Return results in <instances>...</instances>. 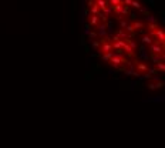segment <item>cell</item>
Returning a JSON list of instances; mask_svg holds the SVG:
<instances>
[{
    "instance_id": "obj_1",
    "label": "cell",
    "mask_w": 165,
    "mask_h": 148,
    "mask_svg": "<svg viewBox=\"0 0 165 148\" xmlns=\"http://www.w3.org/2000/svg\"><path fill=\"white\" fill-rule=\"evenodd\" d=\"M149 51L155 56H164V46L157 44V43H152L151 46H149Z\"/></svg>"
},
{
    "instance_id": "obj_2",
    "label": "cell",
    "mask_w": 165,
    "mask_h": 148,
    "mask_svg": "<svg viewBox=\"0 0 165 148\" xmlns=\"http://www.w3.org/2000/svg\"><path fill=\"white\" fill-rule=\"evenodd\" d=\"M152 36H155L157 37V41L155 43L157 44H161V46H164V41H165V34H164V30L162 29H158V30H155L154 33H152Z\"/></svg>"
},
{
    "instance_id": "obj_3",
    "label": "cell",
    "mask_w": 165,
    "mask_h": 148,
    "mask_svg": "<svg viewBox=\"0 0 165 148\" xmlns=\"http://www.w3.org/2000/svg\"><path fill=\"white\" fill-rule=\"evenodd\" d=\"M98 51L101 54H104V53H110V51H114L112 50V44L111 43H104V44H100V49Z\"/></svg>"
},
{
    "instance_id": "obj_4",
    "label": "cell",
    "mask_w": 165,
    "mask_h": 148,
    "mask_svg": "<svg viewBox=\"0 0 165 148\" xmlns=\"http://www.w3.org/2000/svg\"><path fill=\"white\" fill-rule=\"evenodd\" d=\"M135 68H137V73L138 71H141V73H147V71H148L147 64L142 63V61H137V63H135Z\"/></svg>"
},
{
    "instance_id": "obj_5",
    "label": "cell",
    "mask_w": 165,
    "mask_h": 148,
    "mask_svg": "<svg viewBox=\"0 0 165 148\" xmlns=\"http://www.w3.org/2000/svg\"><path fill=\"white\" fill-rule=\"evenodd\" d=\"M95 6H97L101 11H104L105 9L110 6V3H108V0H98V2H95Z\"/></svg>"
},
{
    "instance_id": "obj_6",
    "label": "cell",
    "mask_w": 165,
    "mask_h": 148,
    "mask_svg": "<svg viewBox=\"0 0 165 148\" xmlns=\"http://www.w3.org/2000/svg\"><path fill=\"white\" fill-rule=\"evenodd\" d=\"M121 50H122V51H124V53H125L127 56H130V57H132V56H134V50H132L131 47H130V46H128V44L125 43V41L122 43Z\"/></svg>"
},
{
    "instance_id": "obj_7",
    "label": "cell",
    "mask_w": 165,
    "mask_h": 148,
    "mask_svg": "<svg viewBox=\"0 0 165 148\" xmlns=\"http://www.w3.org/2000/svg\"><path fill=\"white\" fill-rule=\"evenodd\" d=\"M88 22H90V24H91V26L97 27V26H98V23H100V19H98V16L90 14V19H88Z\"/></svg>"
},
{
    "instance_id": "obj_8",
    "label": "cell",
    "mask_w": 165,
    "mask_h": 148,
    "mask_svg": "<svg viewBox=\"0 0 165 148\" xmlns=\"http://www.w3.org/2000/svg\"><path fill=\"white\" fill-rule=\"evenodd\" d=\"M132 29L135 30V32H138V30H142V29H145V24H144L142 22H134L131 24Z\"/></svg>"
},
{
    "instance_id": "obj_9",
    "label": "cell",
    "mask_w": 165,
    "mask_h": 148,
    "mask_svg": "<svg viewBox=\"0 0 165 148\" xmlns=\"http://www.w3.org/2000/svg\"><path fill=\"white\" fill-rule=\"evenodd\" d=\"M97 34H98L100 37H105V34H107V26H105V24L98 26V32H97Z\"/></svg>"
},
{
    "instance_id": "obj_10",
    "label": "cell",
    "mask_w": 165,
    "mask_h": 148,
    "mask_svg": "<svg viewBox=\"0 0 165 148\" xmlns=\"http://www.w3.org/2000/svg\"><path fill=\"white\" fill-rule=\"evenodd\" d=\"M147 29H148L151 33H154L155 30H158V29H160V26H158V23H148Z\"/></svg>"
},
{
    "instance_id": "obj_11",
    "label": "cell",
    "mask_w": 165,
    "mask_h": 148,
    "mask_svg": "<svg viewBox=\"0 0 165 148\" xmlns=\"http://www.w3.org/2000/svg\"><path fill=\"white\" fill-rule=\"evenodd\" d=\"M141 41H142L144 44H148V46H151V44H152V36H144V37L141 38Z\"/></svg>"
},
{
    "instance_id": "obj_12",
    "label": "cell",
    "mask_w": 165,
    "mask_h": 148,
    "mask_svg": "<svg viewBox=\"0 0 165 148\" xmlns=\"http://www.w3.org/2000/svg\"><path fill=\"white\" fill-rule=\"evenodd\" d=\"M103 56V60L105 61H110V59L114 56V51H110V53H104V54H101Z\"/></svg>"
},
{
    "instance_id": "obj_13",
    "label": "cell",
    "mask_w": 165,
    "mask_h": 148,
    "mask_svg": "<svg viewBox=\"0 0 165 148\" xmlns=\"http://www.w3.org/2000/svg\"><path fill=\"white\" fill-rule=\"evenodd\" d=\"M131 6L134 7V9H141V3H140V2H137V0H132Z\"/></svg>"
},
{
    "instance_id": "obj_14",
    "label": "cell",
    "mask_w": 165,
    "mask_h": 148,
    "mask_svg": "<svg viewBox=\"0 0 165 148\" xmlns=\"http://www.w3.org/2000/svg\"><path fill=\"white\" fill-rule=\"evenodd\" d=\"M120 26H121V30H124V29L128 26V23H127L125 20H122V19H121V20H120Z\"/></svg>"
},
{
    "instance_id": "obj_15",
    "label": "cell",
    "mask_w": 165,
    "mask_h": 148,
    "mask_svg": "<svg viewBox=\"0 0 165 148\" xmlns=\"http://www.w3.org/2000/svg\"><path fill=\"white\" fill-rule=\"evenodd\" d=\"M157 67L160 68L161 71H164V68H165V67H164V64H162V61H160V63H157Z\"/></svg>"
},
{
    "instance_id": "obj_16",
    "label": "cell",
    "mask_w": 165,
    "mask_h": 148,
    "mask_svg": "<svg viewBox=\"0 0 165 148\" xmlns=\"http://www.w3.org/2000/svg\"><path fill=\"white\" fill-rule=\"evenodd\" d=\"M127 13H128V7L124 6V9H122V11H121V16H122V14H127Z\"/></svg>"
},
{
    "instance_id": "obj_17",
    "label": "cell",
    "mask_w": 165,
    "mask_h": 148,
    "mask_svg": "<svg viewBox=\"0 0 165 148\" xmlns=\"http://www.w3.org/2000/svg\"><path fill=\"white\" fill-rule=\"evenodd\" d=\"M95 37H97V33H95V32L90 33V38H95Z\"/></svg>"
},
{
    "instance_id": "obj_18",
    "label": "cell",
    "mask_w": 165,
    "mask_h": 148,
    "mask_svg": "<svg viewBox=\"0 0 165 148\" xmlns=\"http://www.w3.org/2000/svg\"><path fill=\"white\" fill-rule=\"evenodd\" d=\"M95 2H98V0H95ZM95 2H94V3H95Z\"/></svg>"
}]
</instances>
